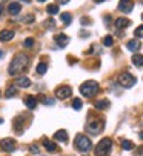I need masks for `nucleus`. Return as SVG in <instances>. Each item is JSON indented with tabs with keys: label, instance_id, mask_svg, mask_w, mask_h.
<instances>
[{
	"label": "nucleus",
	"instance_id": "1",
	"mask_svg": "<svg viewBox=\"0 0 143 156\" xmlns=\"http://www.w3.org/2000/svg\"><path fill=\"white\" fill-rule=\"evenodd\" d=\"M28 63H29V57L25 56L23 53H19V54H15V57H14L12 62L9 63L8 73H9L11 76H17V74L23 73V70L28 66Z\"/></svg>",
	"mask_w": 143,
	"mask_h": 156
},
{
	"label": "nucleus",
	"instance_id": "2",
	"mask_svg": "<svg viewBox=\"0 0 143 156\" xmlns=\"http://www.w3.org/2000/svg\"><path fill=\"white\" fill-rule=\"evenodd\" d=\"M80 93L85 98H92L99 93V83L95 80H86L80 85Z\"/></svg>",
	"mask_w": 143,
	"mask_h": 156
},
{
	"label": "nucleus",
	"instance_id": "3",
	"mask_svg": "<svg viewBox=\"0 0 143 156\" xmlns=\"http://www.w3.org/2000/svg\"><path fill=\"white\" fill-rule=\"evenodd\" d=\"M74 144H76V148H77L79 151H82V153H88V151L92 148V142H91V139L86 138L85 135H77Z\"/></svg>",
	"mask_w": 143,
	"mask_h": 156
},
{
	"label": "nucleus",
	"instance_id": "4",
	"mask_svg": "<svg viewBox=\"0 0 143 156\" xmlns=\"http://www.w3.org/2000/svg\"><path fill=\"white\" fill-rule=\"evenodd\" d=\"M111 148H112V141L109 138H103L95 147V156H108L111 153Z\"/></svg>",
	"mask_w": 143,
	"mask_h": 156
},
{
	"label": "nucleus",
	"instance_id": "5",
	"mask_svg": "<svg viewBox=\"0 0 143 156\" xmlns=\"http://www.w3.org/2000/svg\"><path fill=\"white\" fill-rule=\"evenodd\" d=\"M135 82H137V79L131 73H122L120 76H118V83H120L123 88H131V87L135 85Z\"/></svg>",
	"mask_w": 143,
	"mask_h": 156
},
{
	"label": "nucleus",
	"instance_id": "6",
	"mask_svg": "<svg viewBox=\"0 0 143 156\" xmlns=\"http://www.w3.org/2000/svg\"><path fill=\"white\" fill-rule=\"evenodd\" d=\"M105 128V124H103V121H91L88 125H86V131L89 133V135H99V133H102V130Z\"/></svg>",
	"mask_w": 143,
	"mask_h": 156
},
{
	"label": "nucleus",
	"instance_id": "7",
	"mask_svg": "<svg viewBox=\"0 0 143 156\" xmlns=\"http://www.w3.org/2000/svg\"><path fill=\"white\" fill-rule=\"evenodd\" d=\"M71 94H73V90H71V87H68V85H62V87H59L57 90H56V96L59 99L71 98Z\"/></svg>",
	"mask_w": 143,
	"mask_h": 156
},
{
	"label": "nucleus",
	"instance_id": "8",
	"mask_svg": "<svg viewBox=\"0 0 143 156\" xmlns=\"http://www.w3.org/2000/svg\"><path fill=\"white\" fill-rule=\"evenodd\" d=\"M0 147H2L5 151H8V153H12L15 150V141L12 138H5V139L0 141Z\"/></svg>",
	"mask_w": 143,
	"mask_h": 156
},
{
	"label": "nucleus",
	"instance_id": "9",
	"mask_svg": "<svg viewBox=\"0 0 143 156\" xmlns=\"http://www.w3.org/2000/svg\"><path fill=\"white\" fill-rule=\"evenodd\" d=\"M134 8V2L132 0H120V3H118V11H122V12H131Z\"/></svg>",
	"mask_w": 143,
	"mask_h": 156
},
{
	"label": "nucleus",
	"instance_id": "10",
	"mask_svg": "<svg viewBox=\"0 0 143 156\" xmlns=\"http://www.w3.org/2000/svg\"><path fill=\"white\" fill-rule=\"evenodd\" d=\"M42 144L45 145V148L49 151V153H54V151H57V145H56V142H53V141H49L48 138H43L42 139Z\"/></svg>",
	"mask_w": 143,
	"mask_h": 156
},
{
	"label": "nucleus",
	"instance_id": "11",
	"mask_svg": "<svg viewBox=\"0 0 143 156\" xmlns=\"http://www.w3.org/2000/svg\"><path fill=\"white\" fill-rule=\"evenodd\" d=\"M12 39H14V31H11V30L0 31V42H9Z\"/></svg>",
	"mask_w": 143,
	"mask_h": 156
},
{
	"label": "nucleus",
	"instance_id": "12",
	"mask_svg": "<svg viewBox=\"0 0 143 156\" xmlns=\"http://www.w3.org/2000/svg\"><path fill=\"white\" fill-rule=\"evenodd\" d=\"M54 139H56V141H59V142L66 144V142H68V133H66V130H59V131H56Z\"/></svg>",
	"mask_w": 143,
	"mask_h": 156
},
{
	"label": "nucleus",
	"instance_id": "13",
	"mask_svg": "<svg viewBox=\"0 0 143 156\" xmlns=\"http://www.w3.org/2000/svg\"><path fill=\"white\" fill-rule=\"evenodd\" d=\"M129 25H131V20H128V19H125V17H120V19L115 20V28H117V30L128 28Z\"/></svg>",
	"mask_w": 143,
	"mask_h": 156
},
{
	"label": "nucleus",
	"instance_id": "14",
	"mask_svg": "<svg viewBox=\"0 0 143 156\" xmlns=\"http://www.w3.org/2000/svg\"><path fill=\"white\" fill-rule=\"evenodd\" d=\"M56 43H57V45L59 47H66L68 45V43H69V37L66 36V34H57L56 36Z\"/></svg>",
	"mask_w": 143,
	"mask_h": 156
},
{
	"label": "nucleus",
	"instance_id": "15",
	"mask_svg": "<svg viewBox=\"0 0 143 156\" xmlns=\"http://www.w3.org/2000/svg\"><path fill=\"white\" fill-rule=\"evenodd\" d=\"M31 85V80L25 76H22V77H17L15 79V87H20V88H28Z\"/></svg>",
	"mask_w": 143,
	"mask_h": 156
},
{
	"label": "nucleus",
	"instance_id": "16",
	"mask_svg": "<svg viewBox=\"0 0 143 156\" xmlns=\"http://www.w3.org/2000/svg\"><path fill=\"white\" fill-rule=\"evenodd\" d=\"M20 9H22V6H20V3H17V2H12V3L8 5V11H9L11 16H17V14L20 12Z\"/></svg>",
	"mask_w": 143,
	"mask_h": 156
},
{
	"label": "nucleus",
	"instance_id": "17",
	"mask_svg": "<svg viewBox=\"0 0 143 156\" xmlns=\"http://www.w3.org/2000/svg\"><path fill=\"white\" fill-rule=\"evenodd\" d=\"M25 105L29 108V110H34L37 107V99L34 96H26L25 98Z\"/></svg>",
	"mask_w": 143,
	"mask_h": 156
},
{
	"label": "nucleus",
	"instance_id": "18",
	"mask_svg": "<svg viewBox=\"0 0 143 156\" xmlns=\"http://www.w3.org/2000/svg\"><path fill=\"white\" fill-rule=\"evenodd\" d=\"M126 48H128L129 51H134V53H135V51L140 50V42L135 40V39H134V40H129V42L126 43Z\"/></svg>",
	"mask_w": 143,
	"mask_h": 156
},
{
	"label": "nucleus",
	"instance_id": "19",
	"mask_svg": "<svg viewBox=\"0 0 143 156\" xmlns=\"http://www.w3.org/2000/svg\"><path fill=\"white\" fill-rule=\"evenodd\" d=\"M109 101L108 99H102V101H97L94 104V107L97 108V110H106V108H109Z\"/></svg>",
	"mask_w": 143,
	"mask_h": 156
},
{
	"label": "nucleus",
	"instance_id": "20",
	"mask_svg": "<svg viewBox=\"0 0 143 156\" xmlns=\"http://www.w3.org/2000/svg\"><path fill=\"white\" fill-rule=\"evenodd\" d=\"M132 63L135 66H143V54H134L132 56Z\"/></svg>",
	"mask_w": 143,
	"mask_h": 156
},
{
	"label": "nucleus",
	"instance_id": "21",
	"mask_svg": "<svg viewBox=\"0 0 143 156\" xmlns=\"http://www.w3.org/2000/svg\"><path fill=\"white\" fill-rule=\"evenodd\" d=\"M46 70H48V65H46L45 62H42V63H39V65H37L36 73H37V74H45V73H46Z\"/></svg>",
	"mask_w": 143,
	"mask_h": 156
},
{
	"label": "nucleus",
	"instance_id": "22",
	"mask_svg": "<svg viewBox=\"0 0 143 156\" xmlns=\"http://www.w3.org/2000/svg\"><path fill=\"white\" fill-rule=\"evenodd\" d=\"M60 20L63 22L65 25H69V23H71V20H73V17H71L69 12H63V14L60 16Z\"/></svg>",
	"mask_w": 143,
	"mask_h": 156
},
{
	"label": "nucleus",
	"instance_id": "23",
	"mask_svg": "<svg viewBox=\"0 0 143 156\" xmlns=\"http://www.w3.org/2000/svg\"><path fill=\"white\" fill-rule=\"evenodd\" d=\"M122 148H123V150H132V148H134V144H132V141L123 139V141H122Z\"/></svg>",
	"mask_w": 143,
	"mask_h": 156
},
{
	"label": "nucleus",
	"instance_id": "24",
	"mask_svg": "<svg viewBox=\"0 0 143 156\" xmlns=\"http://www.w3.org/2000/svg\"><path fill=\"white\" fill-rule=\"evenodd\" d=\"M40 98V101L45 104V105H54V99H51V98H48V96H39Z\"/></svg>",
	"mask_w": 143,
	"mask_h": 156
},
{
	"label": "nucleus",
	"instance_id": "25",
	"mask_svg": "<svg viewBox=\"0 0 143 156\" xmlns=\"http://www.w3.org/2000/svg\"><path fill=\"white\" fill-rule=\"evenodd\" d=\"M46 11L49 12L51 16H54V14H57V12H59V6H57V5H48Z\"/></svg>",
	"mask_w": 143,
	"mask_h": 156
},
{
	"label": "nucleus",
	"instance_id": "26",
	"mask_svg": "<svg viewBox=\"0 0 143 156\" xmlns=\"http://www.w3.org/2000/svg\"><path fill=\"white\" fill-rule=\"evenodd\" d=\"M15 93H17V88H15V87H9L8 90H6V93H5V96L9 99V98H12Z\"/></svg>",
	"mask_w": 143,
	"mask_h": 156
},
{
	"label": "nucleus",
	"instance_id": "27",
	"mask_svg": "<svg viewBox=\"0 0 143 156\" xmlns=\"http://www.w3.org/2000/svg\"><path fill=\"white\" fill-rule=\"evenodd\" d=\"M82 105H83V104H82V101H80L79 98H76V99L73 101V108H74V110H80Z\"/></svg>",
	"mask_w": 143,
	"mask_h": 156
},
{
	"label": "nucleus",
	"instance_id": "28",
	"mask_svg": "<svg viewBox=\"0 0 143 156\" xmlns=\"http://www.w3.org/2000/svg\"><path fill=\"white\" fill-rule=\"evenodd\" d=\"M112 43H114V39H112L111 36H106V37L103 39V45H105V47H111Z\"/></svg>",
	"mask_w": 143,
	"mask_h": 156
},
{
	"label": "nucleus",
	"instance_id": "29",
	"mask_svg": "<svg viewBox=\"0 0 143 156\" xmlns=\"http://www.w3.org/2000/svg\"><path fill=\"white\" fill-rule=\"evenodd\" d=\"M134 36H135L137 39H141V37H143V25H141V27H138V28L134 31Z\"/></svg>",
	"mask_w": 143,
	"mask_h": 156
},
{
	"label": "nucleus",
	"instance_id": "30",
	"mask_svg": "<svg viewBox=\"0 0 143 156\" xmlns=\"http://www.w3.org/2000/svg\"><path fill=\"white\" fill-rule=\"evenodd\" d=\"M23 45H25V47H28V48H31V47L34 45V40H32V39H26L25 42H23Z\"/></svg>",
	"mask_w": 143,
	"mask_h": 156
},
{
	"label": "nucleus",
	"instance_id": "31",
	"mask_svg": "<svg viewBox=\"0 0 143 156\" xmlns=\"http://www.w3.org/2000/svg\"><path fill=\"white\" fill-rule=\"evenodd\" d=\"M80 22H82V25H89V23H91V20H89L88 17H82Z\"/></svg>",
	"mask_w": 143,
	"mask_h": 156
},
{
	"label": "nucleus",
	"instance_id": "32",
	"mask_svg": "<svg viewBox=\"0 0 143 156\" xmlns=\"http://www.w3.org/2000/svg\"><path fill=\"white\" fill-rule=\"evenodd\" d=\"M22 22H34V16H26V17H23Z\"/></svg>",
	"mask_w": 143,
	"mask_h": 156
},
{
	"label": "nucleus",
	"instance_id": "33",
	"mask_svg": "<svg viewBox=\"0 0 143 156\" xmlns=\"http://www.w3.org/2000/svg\"><path fill=\"white\" fill-rule=\"evenodd\" d=\"M29 151L36 154V153H39V147H37V145H31V147H29Z\"/></svg>",
	"mask_w": 143,
	"mask_h": 156
},
{
	"label": "nucleus",
	"instance_id": "34",
	"mask_svg": "<svg viewBox=\"0 0 143 156\" xmlns=\"http://www.w3.org/2000/svg\"><path fill=\"white\" fill-rule=\"evenodd\" d=\"M46 23H48V27H49L51 30L54 28V20H48V22H46Z\"/></svg>",
	"mask_w": 143,
	"mask_h": 156
},
{
	"label": "nucleus",
	"instance_id": "35",
	"mask_svg": "<svg viewBox=\"0 0 143 156\" xmlns=\"http://www.w3.org/2000/svg\"><path fill=\"white\" fill-rule=\"evenodd\" d=\"M59 2H60L62 5H65V3H68V2H69V0H59Z\"/></svg>",
	"mask_w": 143,
	"mask_h": 156
},
{
	"label": "nucleus",
	"instance_id": "36",
	"mask_svg": "<svg viewBox=\"0 0 143 156\" xmlns=\"http://www.w3.org/2000/svg\"><path fill=\"white\" fill-rule=\"evenodd\" d=\"M138 154H141V156H143V147H140V148H138Z\"/></svg>",
	"mask_w": 143,
	"mask_h": 156
},
{
	"label": "nucleus",
	"instance_id": "37",
	"mask_svg": "<svg viewBox=\"0 0 143 156\" xmlns=\"http://www.w3.org/2000/svg\"><path fill=\"white\" fill-rule=\"evenodd\" d=\"M3 56H5V51H2V50H0V59H2Z\"/></svg>",
	"mask_w": 143,
	"mask_h": 156
},
{
	"label": "nucleus",
	"instance_id": "38",
	"mask_svg": "<svg viewBox=\"0 0 143 156\" xmlns=\"http://www.w3.org/2000/svg\"><path fill=\"white\" fill-rule=\"evenodd\" d=\"M95 3H102V2H105V0H94Z\"/></svg>",
	"mask_w": 143,
	"mask_h": 156
},
{
	"label": "nucleus",
	"instance_id": "39",
	"mask_svg": "<svg viewBox=\"0 0 143 156\" xmlns=\"http://www.w3.org/2000/svg\"><path fill=\"white\" fill-rule=\"evenodd\" d=\"M2 11H3V6H2V5H0V16H2Z\"/></svg>",
	"mask_w": 143,
	"mask_h": 156
},
{
	"label": "nucleus",
	"instance_id": "40",
	"mask_svg": "<svg viewBox=\"0 0 143 156\" xmlns=\"http://www.w3.org/2000/svg\"><path fill=\"white\" fill-rule=\"evenodd\" d=\"M140 139H143V131H140Z\"/></svg>",
	"mask_w": 143,
	"mask_h": 156
},
{
	"label": "nucleus",
	"instance_id": "41",
	"mask_svg": "<svg viewBox=\"0 0 143 156\" xmlns=\"http://www.w3.org/2000/svg\"><path fill=\"white\" fill-rule=\"evenodd\" d=\"M22 2H26V3H29V2H31V0H22Z\"/></svg>",
	"mask_w": 143,
	"mask_h": 156
},
{
	"label": "nucleus",
	"instance_id": "42",
	"mask_svg": "<svg viewBox=\"0 0 143 156\" xmlns=\"http://www.w3.org/2000/svg\"><path fill=\"white\" fill-rule=\"evenodd\" d=\"M39 2H45V0H39Z\"/></svg>",
	"mask_w": 143,
	"mask_h": 156
},
{
	"label": "nucleus",
	"instance_id": "43",
	"mask_svg": "<svg viewBox=\"0 0 143 156\" xmlns=\"http://www.w3.org/2000/svg\"><path fill=\"white\" fill-rule=\"evenodd\" d=\"M2 122H3V121H2V119H0V124H2Z\"/></svg>",
	"mask_w": 143,
	"mask_h": 156
},
{
	"label": "nucleus",
	"instance_id": "44",
	"mask_svg": "<svg viewBox=\"0 0 143 156\" xmlns=\"http://www.w3.org/2000/svg\"><path fill=\"white\" fill-rule=\"evenodd\" d=\"M141 19H143V14H141Z\"/></svg>",
	"mask_w": 143,
	"mask_h": 156
}]
</instances>
